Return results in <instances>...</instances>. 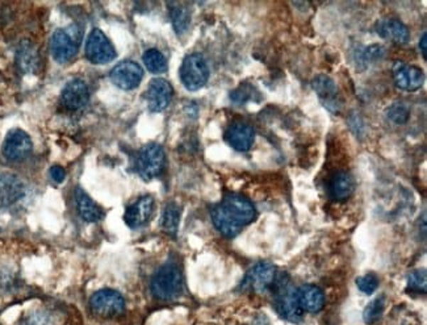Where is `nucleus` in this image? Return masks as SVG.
Returning <instances> with one entry per match:
<instances>
[{"instance_id": "nucleus-1", "label": "nucleus", "mask_w": 427, "mask_h": 325, "mask_svg": "<svg viewBox=\"0 0 427 325\" xmlns=\"http://www.w3.org/2000/svg\"><path fill=\"white\" fill-rule=\"evenodd\" d=\"M212 220L218 232L227 238H236L239 232L256 218L253 203L238 193H229L222 202L213 207Z\"/></svg>"}, {"instance_id": "nucleus-2", "label": "nucleus", "mask_w": 427, "mask_h": 325, "mask_svg": "<svg viewBox=\"0 0 427 325\" xmlns=\"http://www.w3.org/2000/svg\"><path fill=\"white\" fill-rule=\"evenodd\" d=\"M274 306L280 317L291 323H300L304 317V311L298 306L296 298V289L292 287L289 277L286 272H279L274 289Z\"/></svg>"}, {"instance_id": "nucleus-3", "label": "nucleus", "mask_w": 427, "mask_h": 325, "mask_svg": "<svg viewBox=\"0 0 427 325\" xmlns=\"http://www.w3.org/2000/svg\"><path fill=\"white\" fill-rule=\"evenodd\" d=\"M183 286V274L179 266L167 262L154 274L150 283V290L159 300H174L182 295Z\"/></svg>"}, {"instance_id": "nucleus-4", "label": "nucleus", "mask_w": 427, "mask_h": 325, "mask_svg": "<svg viewBox=\"0 0 427 325\" xmlns=\"http://www.w3.org/2000/svg\"><path fill=\"white\" fill-rule=\"evenodd\" d=\"M278 274L276 266L270 262H258L244 275L239 289L244 292L269 294L274 289Z\"/></svg>"}, {"instance_id": "nucleus-5", "label": "nucleus", "mask_w": 427, "mask_h": 325, "mask_svg": "<svg viewBox=\"0 0 427 325\" xmlns=\"http://www.w3.org/2000/svg\"><path fill=\"white\" fill-rule=\"evenodd\" d=\"M179 73L184 87L190 91L200 90L210 80V68L205 58L199 53L187 55Z\"/></svg>"}, {"instance_id": "nucleus-6", "label": "nucleus", "mask_w": 427, "mask_h": 325, "mask_svg": "<svg viewBox=\"0 0 427 325\" xmlns=\"http://www.w3.org/2000/svg\"><path fill=\"white\" fill-rule=\"evenodd\" d=\"M165 162L166 157L162 146L158 144H148L140 150L137 156L136 170L142 179L150 181L162 174Z\"/></svg>"}, {"instance_id": "nucleus-7", "label": "nucleus", "mask_w": 427, "mask_h": 325, "mask_svg": "<svg viewBox=\"0 0 427 325\" xmlns=\"http://www.w3.org/2000/svg\"><path fill=\"white\" fill-rule=\"evenodd\" d=\"M79 50L78 31L75 28L58 29L55 31L50 40V52L53 58L60 63L72 60Z\"/></svg>"}, {"instance_id": "nucleus-8", "label": "nucleus", "mask_w": 427, "mask_h": 325, "mask_svg": "<svg viewBox=\"0 0 427 325\" xmlns=\"http://www.w3.org/2000/svg\"><path fill=\"white\" fill-rule=\"evenodd\" d=\"M90 306L99 316H117L125 309V300L119 291L105 289L97 291L92 295L90 300Z\"/></svg>"}, {"instance_id": "nucleus-9", "label": "nucleus", "mask_w": 427, "mask_h": 325, "mask_svg": "<svg viewBox=\"0 0 427 325\" xmlns=\"http://www.w3.org/2000/svg\"><path fill=\"white\" fill-rule=\"evenodd\" d=\"M86 57L88 61L95 65H104L116 58L114 45L111 44V41L100 29H94L88 36Z\"/></svg>"}, {"instance_id": "nucleus-10", "label": "nucleus", "mask_w": 427, "mask_h": 325, "mask_svg": "<svg viewBox=\"0 0 427 325\" xmlns=\"http://www.w3.org/2000/svg\"><path fill=\"white\" fill-rule=\"evenodd\" d=\"M109 77L114 86L129 91L140 86L141 80L144 78V70L137 62L124 61L114 66Z\"/></svg>"}, {"instance_id": "nucleus-11", "label": "nucleus", "mask_w": 427, "mask_h": 325, "mask_svg": "<svg viewBox=\"0 0 427 325\" xmlns=\"http://www.w3.org/2000/svg\"><path fill=\"white\" fill-rule=\"evenodd\" d=\"M33 144L28 133L21 129H12L3 142V156L9 161H20L28 157L32 151Z\"/></svg>"}, {"instance_id": "nucleus-12", "label": "nucleus", "mask_w": 427, "mask_h": 325, "mask_svg": "<svg viewBox=\"0 0 427 325\" xmlns=\"http://www.w3.org/2000/svg\"><path fill=\"white\" fill-rule=\"evenodd\" d=\"M173 95H174L173 86L166 80L157 78V80H151L148 85V91H146L148 110L151 112L165 111L168 105L171 103Z\"/></svg>"}, {"instance_id": "nucleus-13", "label": "nucleus", "mask_w": 427, "mask_h": 325, "mask_svg": "<svg viewBox=\"0 0 427 325\" xmlns=\"http://www.w3.org/2000/svg\"><path fill=\"white\" fill-rule=\"evenodd\" d=\"M393 80L396 86L405 91H416L423 85V73L416 66L397 61L393 65Z\"/></svg>"}, {"instance_id": "nucleus-14", "label": "nucleus", "mask_w": 427, "mask_h": 325, "mask_svg": "<svg viewBox=\"0 0 427 325\" xmlns=\"http://www.w3.org/2000/svg\"><path fill=\"white\" fill-rule=\"evenodd\" d=\"M315 94L321 99L323 106L332 112H338L342 107L337 83L328 75H317L312 82Z\"/></svg>"}, {"instance_id": "nucleus-15", "label": "nucleus", "mask_w": 427, "mask_h": 325, "mask_svg": "<svg viewBox=\"0 0 427 325\" xmlns=\"http://www.w3.org/2000/svg\"><path fill=\"white\" fill-rule=\"evenodd\" d=\"M153 212H154V199L146 195L126 208L124 220L129 228H141L153 216Z\"/></svg>"}, {"instance_id": "nucleus-16", "label": "nucleus", "mask_w": 427, "mask_h": 325, "mask_svg": "<svg viewBox=\"0 0 427 325\" xmlns=\"http://www.w3.org/2000/svg\"><path fill=\"white\" fill-rule=\"evenodd\" d=\"M62 105L71 111L85 108L90 100L87 85L82 80H72L62 90Z\"/></svg>"}, {"instance_id": "nucleus-17", "label": "nucleus", "mask_w": 427, "mask_h": 325, "mask_svg": "<svg viewBox=\"0 0 427 325\" xmlns=\"http://www.w3.org/2000/svg\"><path fill=\"white\" fill-rule=\"evenodd\" d=\"M296 298L298 306L304 312L317 314L325 307V294L314 284H303L296 289Z\"/></svg>"}, {"instance_id": "nucleus-18", "label": "nucleus", "mask_w": 427, "mask_h": 325, "mask_svg": "<svg viewBox=\"0 0 427 325\" xmlns=\"http://www.w3.org/2000/svg\"><path fill=\"white\" fill-rule=\"evenodd\" d=\"M227 144L238 151L252 149L255 141V131L250 125L244 123L232 124L225 133Z\"/></svg>"}, {"instance_id": "nucleus-19", "label": "nucleus", "mask_w": 427, "mask_h": 325, "mask_svg": "<svg viewBox=\"0 0 427 325\" xmlns=\"http://www.w3.org/2000/svg\"><path fill=\"white\" fill-rule=\"evenodd\" d=\"M24 195V186L15 176L0 174V204L11 206Z\"/></svg>"}, {"instance_id": "nucleus-20", "label": "nucleus", "mask_w": 427, "mask_h": 325, "mask_svg": "<svg viewBox=\"0 0 427 325\" xmlns=\"http://www.w3.org/2000/svg\"><path fill=\"white\" fill-rule=\"evenodd\" d=\"M75 202L79 215L88 223H96L103 218V210L88 196V193L82 187H77L75 190Z\"/></svg>"}, {"instance_id": "nucleus-21", "label": "nucleus", "mask_w": 427, "mask_h": 325, "mask_svg": "<svg viewBox=\"0 0 427 325\" xmlns=\"http://www.w3.org/2000/svg\"><path fill=\"white\" fill-rule=\"evenodd\" d=\"M377 33H380L382 37L391 40L396 44H406L409 41V31L408 28L402 24L401 21L389 18V20H384L379 24V31Z\"/></svg>"}, {"instance_id": "nucleus-22", "label": "nucleus", "mask_w": 427, "mask_h": 325, "mask_svg": "<svg viewBox=\"0 0 427 325\" xmlns=\"http://www.w3.org/2000/svg\"><path fill=\"white\" fill-rule=\"evenodd\" d=\"M330 195L335 201H346L355 190V181L346 171H340L333 176L330 182Z\"/></svg>"}, {"instance_id": "nucleus-23", "label": "nucleus", "mask_w": 427, "mask_h": 325, "mask_svg": "<svg viewBox=\"0 0 427 325\" xmlns=\"http://www.w3.org/2000/svg\"><path fill=\"white\" fill-rule=\"evenodd\" d=\"M180 215H182V210L176 203H167L161 218V228L163 229V232L175 238L179 229Z\"/></svg>"}, {"instance_id": "nucleus-24", "label": "nucleus", "mask_w": 427, "mask_h": 325, "mask_svg": "<svg viewBox=\"0 0 427 325\" xmlns=\"http://www.w3.org/2000/svg\"><path fill=\"white\" fill-rule=\"evenodd\" d=\"M18 68L24 73H32L36 70L37 63H38V55L36 52L35 48L29 43H23L18 48Z\"/></svg>"}, {"instance_id": "nucleus-25", "label": "nucleus", "mask_w": 427, "mask_h": 325, "mask_svg": "<svg viewBox=\"0 0 427 325\" xmlns=\"http://www.w3.org/2000/svg\"><path fill=\"white\" fill-rule=\"evenodd\" d=\"M170 6H171L170 14H171V20H173L175 32L178 35H182L188 29L190 21H191L190 11L184 9L183 6L179 4V3H171Z\"/></svg>"}, {"instance_id": "nucleus-26", "label": "nucleus", "mask_w": 427, "mask_h": 325, "mask_svg": "<svg viewBox=\"0 0 427 325\" xmlns=\"http://www.w3.org/2000/svg\"><path fill=\"white\" fill-rule=\"evenodd\" d=\"M142 61L145 63L146 69L153 74H162L167 70V60L163 54L157 49H148L144 55Z\"/></svg>"}, {"instance_id": "nucleus-27", "label": "nucleus", "mask_w": 427, "mask_h": 325, "mask_svg": "<svg viewBox=\"0 0 427 325\" xmlns=\"http://www.w3.org/2000/svg\"><path fill=\"white\" fill-rule=\"evenodd\" d=\"M385 303H387V299L384 295L379 297V298L374 299L366 308H364V312H363V320L367 325H374L382 319L384 314V309H385Z\"/></svg>"}, {"instance_id": "nucleus-28", "label": "nucleus", "mask_w": 427, "mask_h": 325, "mask_svg": "<svg viewBox=\"0 0 427 325\" xmlns=\"http://www.w3.org/2000/svg\"><path fill=\"white\" fill-rule=\"evenodd\" d=\"M408 291L417 292V294H426L427 275L425 270L410 272L408 277Z\"/></svg>"}, {"instance_id": "nucleus-29", "label": "nucleus", "mask_w": 427, "mask_h": 325, "mask_svg": "<svg viewBox=\"0 0 427 325\" xmlns=\"http://www.w3.org/2000/svg\"><path fill=\"white\" fill-rule=\"evenodd\" d=\"M357 286L362 292H364L367 295H371L379 287V277L374 272H368L366 275L357 278Z\"/></svg>"}, {"instance_id": "nucleus-30", "label": "nucleus", "mask_w": 427, "mask_h": 325, "mask_svg": "<svg viewBox=\"0 0 427 325\" xmlns=\"http://www.w3.org/2000/svg\"><path fill=\"white\" fill-rule=\"evenodd\" d=\"M388 117L396 124L406 123L408 119H409V111H408L406 107L397 103V105H394V106L389 108V111H388Z\"/></svg>"}, {"instance_id": "nucleus-31", "label": "nucleus", "mask_w": 427, "mask_h": 325, "mask_svg": "<svg viewBox=\"0 0 427 325\" xmlns=\"http://www.w3.org/2000/svg\"><path fill=\"white\" fill-rule=\"evenodd\" d=\"M48 323H49V316L43 311H37L26 315L18 325H48Z\"/></svg>"}, {"instance_id": "nucleus-32", "label": "nucleus", "mask_w": 427, "mask_h": 325, "mask_svg": "<svg viewBox=\"0 0 427 325\" xmlns=\"http://www.w3.org/2000/svg\"><path fill=\"white\" fill-rule=\"evenodd\" d=\"M50 176L55 183H62L66 178V171L61 166H53L50 169Z\"/></svg>"}, {"instance_id": "nucleus-33", "label": "nucleus", "mask_w": 427, "mask_h": 325, "mask_svg": "<svg viewBox=\"0 0 427 325\" xmlns=\"http://www.w3.org/2000/svg\"><path fill=\"white\" fill-rule=\"evenodd\" d=\"M426 37H427L426 32H423V35H422V38H421V41H419V48H421V50H422V54H423V57H425V58H426V54H427Z\"/></svg>"}]
</instances>
